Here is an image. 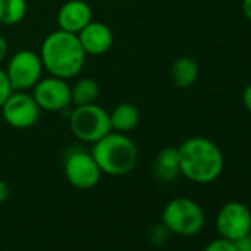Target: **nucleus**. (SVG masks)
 Masks as SVG:
<instances>
[{"instance_id": "obj_10", "label": "nucleus", "mask_w": 251, "mask_h": 251, "mask_svg": "<svg viewBox=\"0 0 251 251\" xmlns=\"http://www.w3.org/2000/svg\"><path fill=\"white\" fill-rule=\"evenodd\" d=\"M33 89V96L40 109L56 112L68 108L71 103V86L64 78L55 75L40 78Z\"/></svg>"}, {"instance_id": "obj_6", "label": "nucleus", "mask_w": 251, "mask_h": 251, "mask_svg": "<svg viewBox=\"0 0 251 251\" xmlns=\"http://www.w3.org/2000/svg\"><path fill=\"white\" fill-rule=\"evenodd\" d=\"M67 180L77 189H92L100 180V169L95 161L92 152L74 148L71 150L64 163Z\"/></svg>"}, {"instance_id": "obj_17", "label": "nucleus", "mask_w": 251, "mask_h": 251, "mask_svg": "<svg viewBox=\"0 0 251 251\" xmlns=\"http://www.w3.org/2000/svg\"><path fill=\"white\" fill-rule=\"evenodd\" d=\"M27 14V0H0V23L3 25L20 24Z\"/></svg>"}, {"instance_id": "obj_7", "label": "nucleus", "mask_w": 251, "mask_h": 251, "mask_svg": "<svg viewBox=\"0 0 251 251\" xmlns=\"http://www.w3.org/2000/svg\"><path fill=\"white\" fill-rule=\"evenodd\" d=\"M43 70L40 55L33 50H20L9 59L5 71L14 90H28L42 78Z\"/></svg>"}, {"instance_id": "obj_2", "label": "nucleus", "mask_w": 251, "mask_h": 251, "mask_svg": "<svg viewBox=\"0 0 251 251\" xmlns=\"http://www.w3.org/2000/svg\"><path fill=\"white\" fill-rule=\"evenodd\" d=\"M40 58L45 70H48L50 75L68 80L81 73L86 52L77 34L56 30L43 40Z\"/></svg>"}, {"instance_id": "obj_12", "label": "nucleus", "mask_w": 251, "mask_h": 251, "mask_svg": "<svg viewBox=\"0 0 251 251\" xmlns=\"http://www.w3.org/2000/svg\"><path fill=\"white\" fill-rule=\"evenodd\" d=\"M77 36L81 43V48L89 55L106 53L114 42L112 31L108 28V25L98 21H90Z\"/></svg>"}, {"instance_id": "obj_24", "label": "nucleus", "mask_w": 251, "mask_h": 251, "mask_svg": "<svg viewBox=\"0 0 251 251\" xmlns=\"http://www.w3.org/2000/svg\"><path fill=\"white\" fill-rule=\"evenodd\" d=\"M6 53H8V43L2 36H0V62L6 58Z\"/></svg>"}, {"instance_id": "obj_21", "label": "nucleus", "mask_w": 251, "mask_h": 251, "mask_svg": "<svg viewBox=\"0 0 251 251\" xmlns=\"http://www.w3.org/2000/svg\"><path fill=\"white\" fill-rule=\"evenodd\" d=\"M236 251H251V235H244L233 241Z\"/></svg>"}, {"instance_id": "obj_18", "label": "nucleus", "mask_w": 251, "mask_h": 251, "mask_svg": "<svg viewBox=\"0 0 251 251\" xmlns=\"http://www.w3.org/2000/svg\"><path fill=\"white\" fill-rule=\"evenodd\" d=\"M170 235H172L170 230H169L163 223H160V225H155V226L150 230V241H151L152 245L161 247V245H164V244L169 241Z\"/></svg>"}, {"instance_id": "obj_23", "label": "nucleus", "mask_w": 251, "mask_h": 251, "mask_svg": "<svg viewBox=\"0 0 251 251\" xmlns=\"http://www.w3.org/2000/svg\"><path fill=\"white\" fill-rule=\"evenodd\" d=\"M9 195H11V189H9L8 183L3 182V180H0V204L5 202L9 198Z\"/></svg>"}, {"instance_id": "obj_25", "label": "nucleus", "mask_w": 251, "mask_h": 251, "mask_svg": "<svg viewBox=\"0 0 251 251\" xmlns=\"http://www.w3.org/2000/svg\"><path fill=\"white\" fill-rule=\"evenodd\" d=\"M242 11L248 21H251V0H242Z\"/></svg>"}, {"instance_id": "obj_20", "label": "nucleus", "mask_w": 251, "mask_h": 251, "mask_svg": "<svg viewBox=\"0 0 251 251\" xmlns=\"http://www.w3.org/2000/svg\"><path fill=\"white\" fill-rule=\"evenodd\" d=\"M14 92L11 81L6 75V71L0 68V106L5 103V100L9 98V95Z\"/></svg>"}, {"instance_id": "obj_26", "label": "nucleus", "mask_w": 251, "mask_h": 251, "mask_svg": "<svg viewBox=\"0 0 251 251\" xmlns=\"http://www.w3.org/2000/svg\"><path fill=\"white\" fill-rule=\"evenodd\" d=\"M250 235H251V229H250Z\"/></svg>"}, {"instance_id": "obj_5", "label": "nucleus", "mask_w": 251, "mask_h": 251, "mask_svg": "<svg viewBox=\"0 0 251 251\" xmlns=\"http://www.w3.org/2000/svg\"><path fill=\"white\" fill-rule=\"evenodd\" d=\"M70 129L86 144H95L112 130L109 114L96 103L75 106L70 115Z\"/></svg>"}, {"instance_id": "obj_13", "label": "nucleus", "mask_w": 251, "mask_h": 251, "mask_svg": "<svg viewBox=\"0 0 251 251\" xmlns=\"http://www.w3.org/2000/svg\"><path fill=\"white\" fill-rule=\"evenodd\" d=\"M155 176L161 182H173L180 175L179 167V150L175 147L163 148L155 158Z\"/></svg>"}, {"instance_id": "obj_19", "label": "nucleus", "mask_w": 251, "mask_h": 251, "mask_svg": "<svg viewBox=\"0 0 251 251\" xmlns=\"http://www.w3.org/2000/svg\"><path fill=\"white\" fill-rule=\"evenodd\" d=\"M204 251H236V248H235V244H233L232 239L219 236V238L211 239L205 245Z\"/></svg>"}, {"instance_id": "obj_8", "label": "nucleus", "mask_w": 251, "mask_h": 251, "mask_svg": "<svg viewBox=\"0 0 251 251\" xmlns=\"http://www.w3.org/2000/svg\"><path fill=\"white\" fill-rule=\"evenodd\" d=\"M0 108L5 121L15 129H28L40 117V106L25 90H14Z\"/></svg>"}, {"instance_id": "obj_16", "label": "nucleus", "mask_w": 251, "mask_h": 251, "mask_svg": "<svg viewBox=\"0 0 251 251\" xmlns=\"http://www.w3.org/2000/svg\"><path fill=\"white\" fill-rule=\"evenodd\" d=\"M98 96H99V84L96 83V80L90 77L80 78L71 87V102L75 106L96 103Z\"/></svg>"}, {"instance_id": "obj_22", "label": "nucleus", "mask_w": 251, "mask_h": 251, "mask_svg": "<svg viewBox=\"0 0 251 251\" xmlns=\"http://www.w3.org/2000/svg\"><path fill=\"white\" fill-rule=\"evenodd\" d=\"M242 102H244L245 108L248 109V112H251V83L247 84V87L242 92Z\"/></svg>"}, {"instance_id": "obj_11", "label": "nucleus", "mask_w": 251, "mask_h": 251, "mask_svg": "<svg viewBox=\"0 0 251 251\" xmlns=\"http://www.w3.org/2000/svg\"><path fill=\"white\" fill-rule=\"evenodd\" d=\"M56 20L59 30L78 34L92 21V9L84 0H68L61 6Z\"/></svg>"}, {"instance_id": "obj_15", "label": "nucleus", "mask_w": 251, "mask_h": 251, "mask_svg": "<svg viewBox=\"0 0 251 251\" xmlns=\"http://www.w3.org/2000/svg\"><path fill=\"white\" fill-rule=\"evenodd\" d=\"M198 74H200L198 64L189 56L177 58L172 65V80L180 89L191 87L197 81Z\"/></svg>"}, {"instance_id": "obj_1", "label": "nucleus", "mask_w": 251, "mask_h": 251, "mask_svg": "<svg viewBox=\"0 0 251 251\" xmlns=\"http://www.w3.org/2000/svg\"><path fill=\"white\" fill-rule=\"evenodd\" d=\"M180 175L200 185L214 182L223 172L225 160L220 148L207 138L195 136L180 144Z\"/></svg>"}, {"instance_id": "obj_3", "label": "nucleus", "mask_w": 251, "mask_h": 251, "mask_svg": "<svg viewBox=\"0 0 251 251\" xmlns=\"http://www.w3.org/2000/svg\"><path fill=\"white\" fill-rule=\"evenodd\" d=\"M92 155L100 172L109 176L127 175L138 163V148L135 142L121 132H109L95 142Z\"/></svg>"}, {"instance_id": "obj_4", "label": "nucleus", "mask_w": 251, "mask_h": 251, "mask_svg": "<svg viewBox=\"0 0 251 251\" xmlns=\"http://www.w3.org/2000/svg\"><path fill=\"white\" fill-rule=\"evenodd\" d=\"M161 223L172 235L195 236L204 229L205 214L197 201L186 197H176L164 205Z\"/></svg>"}, {"instance_id": "obj_9", "label": "nucleus", "mask_w": 251, "mask_h": 251, "mask_svg": "<svg viewBox=\"0 0 251 251\" xmlns=\"http://www.w3.org/2000/svg\"><path fill=\"white\" fill-rule=\"evenodd\" d=\"M214 225L219 236L235 241L250 233L251 210L244 202L239 201L226 202L217 211Z\"/></svg>"}, {"instance_id": "obj_14", "label": "nucleus", "mask_w": 251, "mask_h": 251, "mask_svg": "<svg viewBox=\"0 0 251 251\" xmlns=\"http://www.w3.org/2000/svg\"><path fill=\"white\" fill-rule=\"evenodd\" d=\"M109 120H111V127L123 133L136 127L141 120V114L138 108L132 103H120L109 114Z\"/></svg>"}]
</instances>
